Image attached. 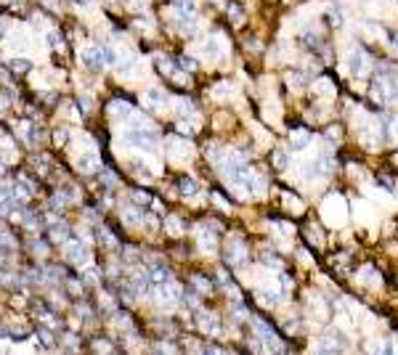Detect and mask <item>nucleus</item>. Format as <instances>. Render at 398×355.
Here are the masks:
<instances>
[{"mask_svg": "<svg viewBox=\"0 0 398 355\" xmlns=\"http://www.w3.org/2000/svg\"><path fill=\"white\" fill-rule=\"evenodd\" d=\"M11 66H14V69H21V72H27V69H29V61H24V58H19V61H14Z\"/></svg>", "mask_w": 398, "mask_h": 355, "instance_id": "nucleus-24", "label": "nucleus"}, {"mask_svg": "<svg viewBox=\"0 0 398 355\" xmlns=\"http://www.w3.org/2000/svg\"><path fill=\"white\" fill-rule=\"evenodd\" d=\"M67 255L72 257V260H77V263H80V260H88V250H85L80 241H72V244H69V246H67Z\"/></svg>", "mask_w": 398, "mask_h": 355, "instance_id": "nucleus-9", "label": "nucleus"}, {"mask_svg": "<svg viewBox=\"0 0 398 355\" xmlns=\"http://www.w3.org/2000/svg\"><path fill=\"white\" fill-rule=\"evenodd\" d=\"M146 101H149V106L159 109V106H165V93H159V90H149V93H146Z\"/></svg>", "mask_w": 398, "mask_h": 355, "instance_id": "nucleus-12", "label": "nucleus"}, {"mask_svg": "<svg viewBox=\"0 0 398 355\" xmlns=\"http://www.w3.org/2000/svg\"><path fill=\"white\" fill-rule=\"evenodd\" d=\"M395 162H398V154H395Z\"/></svg>", "mask_w": 398, "mask_h": 355, "instance_id": "nucleus-30", "label": "nucleus"}, {"mask_svg": "<svg viewBox=\"0 0 398 355\" xmlns=\"http://www.w3.org/2000/svg\"><path fill=\"white\" fill-rule=\"evenodd\" d=\"M181 66H183V69H191V72H194V69H196V61H194V58H189V56H183V58H181Z\"/></svg>", "mask_w": 398, "mask_h": 355, "instance_id": "nucleus-20", "label": "nucleus"}, {"mask_svg": "<svg viewBox=\"0 0 398 355\" xmlns=\"http://www.w3.org/2000/svg\"><path fill=\"white\" fill-rule=\"evenodd\" d=\"M226 260H228V265L242 268V265H244V260H247V255H244V246H242V244H228Z\"/></svg>", "mask_w": 398, "mask_h": 355, "instance_id": "nucleus-3", "label": "nucleus"}, {"mask_svg": "<svg viewBox=\"0 0 398 355\" xmlns=\"http://www.w3.org/2000/svg\"><path fill=\"white\" fill-rule=\"evenodd\" d=\"M282 287H284V292H289V287H292V278L287 273H282Z\"/></svg>", "mask_w": 398, "mask_h": 355, "instance_id": "nucleus-25", "label": "nucleus"}, {"mask_svg": "<svg viewBox=\"0 0 398 355\" xmlns=\"http://www.w3.org/2000/svg\"><path fill=\"white\" fill-rule=\"evenodd\" d=\"M199 324H202L205 331H215V318L213 315H199Z\"/></svg>", "mask_w": 398, "mask_h": 355, "instance_id": "nucleus-16", "label": "nucleus"}, {"mask_svg": "<svg viewBox=\"0 0 398 355\" xmlns=\"http://www.w3.org/2000/svg\"><path fill=\"white\" fill-rule=\"evenodd\" d=\"M125 140L130 146H138V149H154L157 146V135L151 130H144V127H136L125 135Z\"/></svg>", "mask_w": 398, "mask_h": 355, "instance_id": "nucleus-1", "label": "nucleus"}, {"mask_svg": "<svg viewBox=\"0 0 398 355\" xmlns=\"http://www.w3.org/2000/svg\"><path fill=\"white\" fill-rule=\"evenodd\" d=\"M196 0H175V14L178 16H194Z\"/></svg>", "mask_w": 398, "mask_h": 355, "instance_id": "nucleus-7", "label": "nucleus"}, {"mask_svg": "<svg viewBox=\"0 0 398 355\" xmlns=\"http://www.w3.org/2000/svg\"><path fill=\"white\" fill-rule=\"evenodd\" d=\"M83 61H85L90 69H96V72H98V69L107 64V58H104V51H101V48H88V51L83 53Z\"/></svg>", "mask_w": 398, "mask_h": 355, "instance_id": "nucleus-4", "label": "nucleus"}, {"mask_svg": "<svg viewBox=\"0 0 398 355\" xmlns=\"http://www.w3.org/2000/svg\"><path fill=\"white\" fill-rule=\"evenodd\" d=\"M202 355H226V352L220 350V347H215V345H210V347H205V350H202Z\"/></svg>", "mask_w": 398, "mask_h": 355, "instance_id": "nucleus-23", "label": "nucleus"}, {"mask_svg": "<svg viewBox=\"0 0 398 355\" xmlns=\"http://www.w3.org/2000/svg\"><path fill=\"white\" fill-rule=\"evenodd\" d=\"M101 51H104V58H107V64H117V53H114V48H109V45H101Z\"/></svg>", "mask_w": 398, "mask_h": 355, "instance_id": "nucleus-17", "label": "nucleus"}, {"mask_svg": "<svg viewBox=\"0 0 398 355\" xmlns=\"http://www.w3.org/2000/svg\"><path fill=\"white\" fill-rule=\"evenodd\" d=\"M382 355H393V345H390V342H388V345L382 347Z\"/></svg>", "mask_w": 398, "mask_h": 355, "instance_id": "nucleus-26", "label": "nucleus"}, {"mask_svg": "<svg viewBox=\"0 0 398 355\" xmlns=\"http://www.w3.org/2000/svg\"><path fill=\"white\" fill-rule=\"evenodd\" d=\"M372 96L377 101H388V80L385 77H377L372 82Z\"/></svg>", "mask_w": 398, "mask_h": 355, "instance_id": "nucleus-5", "label": "nucleus"}, {"mask_svg": "<svg viewBox=\"0 0 398 355\" xmlns=\"http://www.w3.org/2000/svg\"><path fill=\"white\" fill-rule=\"evenodd\" d=\"M178 186H181V191H183V194H196V183L191 181V178H181Z\"/></svg>", "mask_w": 398, "mask_h": 355, "instance_id": "nucleus-15", "label": "nucleus"}, {"mask_svg": "<svg viewBox=\"0 0 398 355\" xmlns=\"http://www.w3.org/2000/svg\"><path fill=\"white\" fill-rule=\"evenodd\" d=\"M178 130H181V133H189V135H194V130H196V127H194L191 122H186V120H181V122H178Z\"/></svg>", "mask_w": 398, "mask_h": 355, "instance_id": "nucleus-19", "label": "nucleus"}, {"mask_svg": "<svg viewBox=\"0 0 398 355\" xmlns=\"http://www.w3.org/2000/svg\"><path fill=\"white\" fill-rule=\"evenodd\" d=\"M289 140H292V149L300 151V149H306V146L311 144V135L306 133V130H295V133L289 135Z\"/></svg>", "mask_w": 398, "mask_h": 355, "instance_id": "nucleus-6", "label": "nucleus"}, {"mask_svg": "<svg viewBox=\"0 0 398 355\" xmlns=\"http://www.w3.org/2000/svg\"><path fill=\"white\" fill-rule=\"evenodd\" d=\"M326 21H329V27L340 29V27H343V21H345V19H343V11L337 8V6H335V8H329V11H326Z\"/></svg>", "mask_w": 398, "mask_h": 355, "instance_id": "nucleus-10", "label": "nucleus"}, {"mask_svg": "<svg viewBox=\"0 0 398 355\" xmlns=\"http://www.w3.org/2000/svg\"><path fill=\"white\" fill-rule=\"evenodd\" d=\"M205 56H207V58H218V56H220V43H218V38H210V40L205 43Z\"/></svg>", "mask_w": 398, "mask_h": 355, "instance_id": "nucleus-11", "label": "nucleus"}, {"mask_svg": "<svg viewBox=\"0 0 398 355\" xmlns=\"http://www.w3.org/2000/svg\"><path fill=\"white\" fill-rule=\"evenodd\" d=\"M313 355H335V352H329V350H324V347H319V350H316Z\"/></svg>", "mask_w": 398, "mask_h": 355, "instance_id": "nucleus-27", "label": "nucleus"}, {"mask_svg": "<svg viewBox=\"0 0 398 355\" xmlns=\"http://www.w3.org/2000/svg\"><path fill=\"white\" fill-rule=\"evenodd\" d=\"M388 43L398 51V29H388Z\"/></svg>", "mask_w": 398, "mask_h": 355, "instance_id": "nucleus-22", "label": "nucleus"}, {"mask_svg": "<svg viewBox=\"0 0 398 355\" xmlns=\"http://www.w3.org/2000/svg\"><path fill=\"white\" fill-rule=\"evenodd\" d=\"M274 164H276L279 170H284L287 164H289V159H287V151H282V149H276V151H274Z\"/></svg>", "mask_w": 398, "mask_h": 355, "instance_id": "nucleus-14", "label": "nucleus"}, {"mask_svg": "<svg viewBox=\"0 0 398 355\" xmlns=\"http://www.w3.org/2000/svg\"><path fill=\"white\" fill-rule=\"evenodd\" d=\"M77 3H90V0H77Z\"/></svg>", "mask_w": 398, "mask_h": 355, "instance_id": "nucleus-29", "label": "nucleus"}, {"mask_svg": "<svg viewBox=\"0 0 398 355\" xmlns=\"http://www.w3.org/2000/svg\"><path fill=\"white\" fill-rule=\"evenodd\" d=\"M133 202H136V204H149V196L141 194V191H133Z\"/></svg>", "mask_w": 398, "mask_h": 355, "instance_id": "nucleus-21", "label": "nucleus"}, {"mask_svg": "<svg viewBox=\"0 0 398 355\" xmlns=\"http://www.w3.org/2000/svg\"><path fill=\"white\" fill-rule=\"evenodd\" d=\"M175 27H178L181 34H194V29H196L194 16H178V19H175Z\"/></svg>", "mask_w": 398, "mask_h": 355, "instance_id": "nucleus-8", "label": "nucleus"}, {"mask_svg": "<svg viewBox=\"0 0 398 355\" xmlns=\"http://www.w3.org/2000/svg\"><path fill=\"white\" fill-rule=\"evenodd\" d=\"M289 82L292 85H306V77H303V72L297 69V72H289Z\"/></svg>", "mask_w": 398, "mask_h": 355, "instance_id": "nucleus-18", "label": "nucleus"}, {"mask_svg": "<svg viewBox=\"0 0 398 355\" xmlns=\"http://www.w3.org/2000/svg\"><path fill=\"white\" fill-rule=\"evenodd\" d=\"M130 3H133V6H144V3H146V0H130Z\"/></svg>", "mask_w": 398, "mask_h": 355, "instance_id": "nucleus-28", "label": "nucleus"}, {"mask_svg": "<svg viewBox=\"0 0 398 355\" xmlns=\"http://www.w3.org/2000/svg\"><path fill=\"white\" fill-rule=\"evenodd\" d=\"M348 69H350V75H353V77H364L369 72V58H367V53L361 51V48H356L353 53H350Z\"/></svg>", "mask_w": 398, "mask_h": 355, "instance_id": "nucleus-2", "label": "nucleus"}, {"mask_svg": "<svg viewBox=\"0 0 398 355\" xmlns=\"http://www.w3.org/2000/svg\"><path fill=\"white\" fill-rule=\"evenodd\" d=\"M151 278H154L157 287H159V283H165V281L170 278V270H168L165 265H154V270H151Z\"/></svg>", "mask_w": 398, "mask_h": 355, "instance_id": "nucleus-13", "label": "nucleus"}]
</instances>
